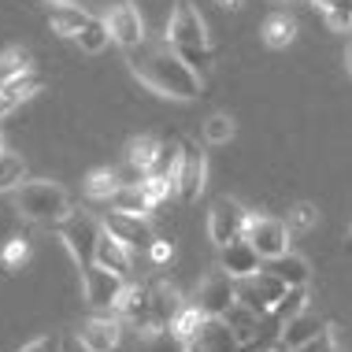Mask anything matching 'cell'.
Returning <instances> with one entry per match:
<instances>
[{
  "mask_svg": "<svg viewBox=\"0 0 352 352\" xmlns=\"http://www.w3.org/2000/svg\"><path fill=\"white\" fill-rule=\"evenodd\" d=\"M126 63L134 71V78L145 82L148 89H156L160 97H175V100L201 97V74L175 52V45L167 37H156V41L145 37L141 45L126 49Z\"/></svg>",
  "mask_w": 352,
  "mask_h": 352,
  "instance_id": "6da1fadb",
  "label": "cell"
},
{
  "mask_svg": "<svg viewBox=\"0 0 352 352\" xmlns=\"http://www.w3.org/2000/svg\"><path fill=\"white\" fill-rule=\"evenodd\" d=\"M182 308H186L182 293H178L170 282H164V278H152L145 285H126L119 304H116V311L126 322H134L138 334H152V330L170 327Z\"/></svg>",
  "mask_w": 352,
  "mask_h": 352,
  "instance_id": "7a4b0ae2",
  "label": "cell"
},
{
  "mask_svg": "<svg viewBox=\"0 0 352 352\" xmlns=\"http://www.w3.org/2000/svg\"><path fill=\"white\" fill-rule=\"evenodd\" d=\"M167 41L175 45V52L182 56L193 71H201L215 60L212 41H208V26H204V19L193 4L175 8V15H170V23H167Z\"/></svg>",
  "mask_w": 352,
  "mask_h": 352,
  "instance_id": "3957f363",
  "label": "cell"
},
{
  "mask_svg": "<svg viewBox=\"0 0 352 352\" xmlns=\"http://www.w3.org/2000/svg\"><path fill=\"white\" fill-rule=\"evenodd\" d=\"M15 208L23 212L30 223H41V226H56L60 219L71 215V201L56 182H23L15 189Z\"/></svg>",
  "mask_w": 352,
  "mask_h": 352,
  "instance_id": "277c9868",
  "label": "cell"
},
{
  "mask_svg": "<svg viewBox=\"0 0 352 352\" xmlns=\"http://www.w3.org/2000/svg\"><path fill=\"white\" fill-rule=\"evenodd\" d=\"M56 234H60V241L67 245V252L78 260V267L97 260V245H100V234H104V223H97L93 215L85 212H71L67 219H60V223L52 226Z\"/></svg>",
  "mask_w": 352,
  "mask_h": 352,
  "instance_id": "5b68a950",
  "label": "cell"
},
{
  "mask_svg": "<svg viewBox=\"0 0 352 352\" xmlns=\"http://www.w3.org/2000/svg\"><path fill=\"white\" fill-rule=\"evenodd\" d=\"M234 304H237V278H230L223 267L208 274L201 282V289H197V308H201L208 319H223Z\"/></svg>",
  "mask_w": 352,
  "mask_h": 352,
  "instance_id": "8992f818",
  "label": "cell"
},
{
  "mask_svg": "<svg viewBox=\"0 0 352 352\" xmlns=\"http://www.w3.org/2000/svg\"><path fill=\"white\" fill-rule=\"evenodd\" d=\"M122 289H126V278L116 271H104L100 263H85L82 267V293L93 308H116Z\"/></svg>",
  "mask_w": 352,
  "mask_h": 352,
  "instance_id": "52a82bcc",
  "label": "cell"
},
{
  "mask_svg": "<svg viewBox=\"0 0 352 352\" xmlns=\"http://www.w3.org/2000/svg\"><path fill=\"white\" fill-rule=\"evenodd\" d=\"M249 212H245L237 201H215L212 212H208V234H212V241L223 249V245L237 241V237H245V226H249Z\"/></svg>",
  "mask_w": 352,
  "mask_h": 352,
  "instance_id": "ba28073f",
  "label": "cell"
},
{
  "mask_svg": "<svg viewBox=\"0 0 352 352\" xmlns=\"http://www.w3.org/2000/svg\"><path fill=\"white\" fill-rule=\"evenodd\" d=\"M204 175H208V164H204V152L193 145V141H182V160H178V175H175V193L182 204H193L204 189Z\"/></svg>",
  "mask_w": 352,
  "mask_h": 352,
  "instance_id": "9c48e42d",
  "label": "cell"
},
{
  "mask_svg": "<svg viewBox=\"0 0 352 352\" xmlns=\"http://www.w3.org/2000/svg\"><path fill=\"white\" fill-rule=\"evenodd\" d=\"M245 237L256 245V252L263 256V260H274V256L289 252V226L282 223V219H271V215H256L249 219V226H245Z\"/></svg>",
  "mask_w": 352,
  "mask_h": 352,
  "instance_id": "30bf717a",
  "label": "cell"
},
{
  "mask_svg": "<svg viewBox=\"0 0 352 352\" xmlns=\"http://www.w3.org/2000/svg\"><path fill=\"white\" fill-rule=\"evenodd\" d=\"M104 23L111 30V41L122 45V49H134V45L145 41V23H141V12L130 0H116L104 15Z\"/></svg>",
  "mask_w": 352,
  "mask_h": 352,
  "instance_id": "8fae6325",
  "label": "cell"
},
{
  "mask_svg": "<svg viewBox=\"0 0 352 352\" xmlns=\"http://www.w3.org/2000/svg\"><path fill=\"white\" fill-rule=\"evenodd\" d=\"M104 230H108L111 237H119L122 245H130V249H148V245L156 241V234H152L145 215L119 212V208H111V212L104 215Z\"/></svg>",
  "mask_w": 352,
  "mask_h": 352,
  "instance_id": "7c38bea8",
  "label": "cell"
},
{
  "mask_svg": "<svg viewBox=\"0 0 352 352\" xmlns=\"http://www.w3.org/2000/svg\"><path fill=\"white\" fill-rule=\"evenodd\" d=\"M219 267L230 274V278L241 282V278H252V274L263 271V256L256 252V245L249 237H237V241L219 249Z\"/></svg>",
  "mask_w": 352,
  "mask_h": 352,
  "instance_id": "4fadbf2b",
  "label": "cell"
},
{
  "mask_svg": "<svg viewBox=\"0 0 352 352\" xmlns=\"http://www.w3.org/2000/svg\"><path fill=\"white\" fill-rule=\"evenodd\" d=\"M319 330H327V322L319 316H311V311H300L297 319H289L282 327V338H278V345H274V352H297L300 345H308Z\"/></svg>",
  "mask_w": 352,
  "mask_h": 352,
  "instance_id": "5bb4252c",
  "label": "cell"
},
{
  "mask_svg": "<svg viewBox=\"0 0 352 352\" xmlns=\"http://www.w3.org/2000/svg\"><path fill=\"white\" fill-rule=\"evenodd\" d=\"M78 341H82L85 352H116V345H119V322L116 319H100V316L89 319V322H82Z\"/></svg>",
  "mask_w": 352,
  "mask_h": 352,
  "instance_id": "9a60e30c",
  "label": "cell"
},
{
  "mask_svg": "<svg viewBox=\"0 0 352 352\" xmlns=\"http://www.w3.org/2000/svg\"><path fill=\"white\" fill-rule=\"evenodd\" d=\"M93 263H100L104 271H116V274L126 278L130 267H134V260H130V245H122L119 237H111L108 230H104L100 245H97V260H93Z\"/></svg>",
  "mask_w": 352,
  "mask_h": 352,
  "instance_id": "2e32d148",
  "label": "cell"
},
{
  "mask_svg": "<svg viewBox=\"0 0 352 352\" xmlns=\"http://www.w3.org/2000/svg\"><path fill=\"white\" fill-rule=\"evenodd\" d=\"M197 341H201L208 352H245L237 334L226 327V319H204L201 330H197Z\"/></svg>",
  "mask_w": 352,
  "mask_h": 352,
  "instance_id": "e0dca14e",
  "label": "cell"
},
{
  "mask_svg": "<svg viewBox=\"0 0 352 352\" xmlns=\"http://www.w3.org/2000/svg\"><path fill=\"white\" fill-rule=\"evenodd\" d=\"M263 271H271L274 278H282L285 285H308L311 278V267H308V260L297 252H282V256H274V260L263 263Z\"/></svg>",
  "mask_w": 352,
  "mask_h": 352,
  "instance_id": "ac0fdd59",
  "label": "cell"
},
{
  "mask_svg": "<svg viewBox=\"0 0 352 352\" xmlns=\"http://www.w3.org/2000/svg\"><path fill=\"white\" fill-rule=\"evenodd\" d=\"M85 23H89V12H82L78 4H52L49 12V26L60 37H78Z\"/></svg>",
  "mask_w": 352,
  "mask_h": 352,
  "instance_id": "d6986e66",
  "label": "cell"
},
{
  "mask_svg": "<svg viewBox=\"0 0 352 352\" xmlns=\"http://www.w3.org/2000/svg\"><path fill=\"white\" fill-rule=\"evenodd\" d=\"M226 327L237 334V341H241V349L245 345H252V338H256V327H260V316H256L252 308H245V304H234L230 311H226Z\"/></svg>",
  "mask_w": 352,
  "mask_h": 352,
  "instance_id": "ffe728a7",
  "label": "cell"
},
{
  "mask_svg": "<svg viewBox=\"0 0 352 352\" xmlns=\"http://www.w3.org/2000/svg\"><path fill=\"white\" fill-rule=\"evenodd\" d=\"M41 85H45V78H41V74H37V71L30 67V71L15 74V78H8L4 85H0V93H4V97L12 100V104H23V100H30L34 93L41 89Z\"/></svg>",
  "mask_w": 352,
  "mask_h": 352,
  "instance_id": "44dd1931",
  "label": "cell"
},
{
  "mask_svg": "<svg viewBox=\"0 0 352 352\" xmlns=\"http://www.w3.org/2000/svg\"><path fill=\"white\" fill-rule=\"evenodd\" d=\"M138 352H189V341L175 334L170 327H164V330H152V334H141Z\"/></svg>",
  "mask_w": 352,
  "mask_h": 352,
  "instance_id": "7402d4cb",
  "label": "cell"
},
{
  "mask_svg": "<svg viewBox=\"0 0 352 352\" xmlns=\"http://www.w3.org/2000/svg\"><path fill=\"white\" fill-rule=\"evenodd\" d=\"M111 208H119V212H134V215H145L152 212V201L145 197V186L141 182H130V186H119V193L108 201Z\"/></svg>",
  "mask_w": 352,
  "mask_h": 352,
  "instance_id": "603a6c76",
  "label": "cell"
},
{
  "mask_svg": "<svg viewBox=\"0 0 352 352\" xmlns=\"http://www.w3.org/2000/svg\"><path fill=\"white\" fill-rule=\"evenodd\" d=\"M156 152H160V141L156 138H134L126 145V167L141 170V175H148L152 164H156Z\"/></svg>",
  "mask_w": 352,
  "mask_h": 352,
  "instance_id": "cb8c5ba5",
  "label": "cell"
},
{
  "mask_svg": "<svg viewBox=\"0 0 352 352\" xmlns=\"http://www.w3.org/2000/svg\"><path fill=\"white\" fill-rule=\"evenodd\" d=\"M119 186H122L119 170L104 167V170H93V175H89V182H85V193H89L93 201H111V197L119 193Z\"/></svg>",
  "mask_w": 352,
  "mask_h": 352,
  "instance_id": "d4e9b609",
  "label": "cell"
},
{
  "mask_svg": "<svg viewBox=\"0 0 352 352\" xmlns=\"http://www.w3.org/2000/svg\"><path fill=\"white\" fill-rule=\"evenodd\" d=\"M271 311H274L282 322H289V319H297L300 311H308V285H289V289L282 293V300L274 304Z\"/></svg>",
  "mask_w": 352,
  "mask_h": 352,
  "instance_id": "484cf974",
  "label": "cell"
},
{
  "mask_svg": "<svg viewBox=\"0 0 352 352\" xmlns=\"http://www.w3.org/2000/svg\"><path fill=\"white\" fill-rule=\"evenodd\" d=\"M293 37H297V23H293L289 15H271L267 23H263V41H267L271 49H285Z\"/></svg>",
  "mask_w": 352,
  "mask_h": 352,
  "instance_id": "4316f807",
  "label": "cell"
},
{
  "mask_svg": "<svg viewBox=\"0 0 352 352\" xmlns=\"http://www.w3.org/2000/svg\"><path fill=\"white\" fill-rule=\"evenodd\" d=\"M26 182V164L23 156H15V152H4L0 148V193H8V189H19Z\"/></svg>",
  "mask_w": 352,
  "mask_h": 352,
  "instance_id": "83f0119b",
  "label": "cell"
},
{
  "mask_svg": "<svg viewBox=\"0 0 352 352\" xmlns=\"http://www.w3.org/2000/svg\"><path fill=\"white\" fill-rule=\"evenodd\" d=\"M74 41L82 45V52H104V45L111 41V30H108V23H104V19H93L89 15V23L82 26V34L74 37Z\"/></svg>",
  "mask_w": 352,
  "mask_h": 352,
  "instance_id": "f1b7e54d",
  "label": "cell"
},
{
  "mask_svg": "<svg viewBox=\"0 0 352 352\" xmlns=\"http://www.w3.org/2000/svg\"><path fill=\"white\" fill-rule=\"evenodd\" d=\"M327 26L338 34H352V0H319Z\"/></svg>",
  "mask_w": 352,
  "mask_h": 352,
  "instance_id": "f546056e",
  "label": "cell"
},
{
  "mask_svg": "<svg viewBox=\"0 0 352 352\" xmlns=\"http://www.w3.org/2000/svg\"><path fill=\"white\" fill-rule=\"evenodd\" d=\"M204 319H208V316H204L201 308H197V304H186V308L178 311V319L170 322V330H175V334H182V338L189 341V338H197V330H201Z\"/></svg>",
  "mask_w": 352,
  "mask_h": 352,
  "instance_id": "4dcf8cb0",
  "label": "cell"
},
{
  "mask_svg": "<svg viewBox=\"0 0 352 352\" xmlns=\"http://www.w3.org/2000/svg\"><path fill=\"white\" fill-rule=\"evenodd\" d=\"M30 71V56H26L23 49H4L0 52V85H4L8 78H15V74Z\"/></svg>",
  "mask_w": 352,
  "mask_h": 352,
  "instance_id": "1f68e13d",
  "label": "cell"
},
{
  "mask_svg": "<svg viewBox=\"0 0 352 352\" xmlns=\"http://www.w3.org/2000/svg\"><path fill=\"white\" fill-rule=\"evenodd\" d=\"M316 223H319L316 204H297V208L289 212V219H285V226H289V237H293V234H308Z\"/></svg>",
  "mask_w": 352,
  "mask_h": 352,
  "instance_id": "d6a6232c",
  "label": "cell"
},
{
  "mask_svg": "<svg viewBox=\"0 0 352 352\" xmlns=\"http://www.w3.org/2000/svg\"><path fill=\"white\" fill-rule=\"evenodd\" d=\"M204 138L212 141V145H226V141L234 138V119L230 116H212L204 122Z\"/></svg>",
  "mask_w": 352,
  "mask_h": 352,
  "instance_id": "836d02e7",
  "label": "cell"
},
{
  "mask_svg": "<svg viewBox=\"0 0 352 352\" xmlns=\"http://www.w3.org/2000/svg\"><path fill=\"white\" fill-rule=\"evenodd\" d=\"M0 260H4L8 267H23V263L30 260V245H26V237H12V241L4 245V252H0Z\"/></svg>",
  "mask_w": 352,
  "mask_h": 352,
  "instance_id": "e575fe53",
  "label": "cell"
},
{
  "mask_svg": "<svg viewBox=\"0 0 352 352\" xmlns=\"http://www.w3.org/2000/svg\"><path fill=\"white\" fill-rule=\"evenodd\" d=\"M297 352H338V338H334V330H319L316 338L308 341V345H300Z\"/></svg>",
  "mask_w": 352,
  "mask_h": 352,
  "instance_id": "d590c367",
  "label": "cell"
},
{
  "mask_svg": "<svg viewBox=\"0 0 352 352\" xmlns=\"http://www.w3.org/2000/svg\"><path fill=\"white\" fill-rule=\"evenodd\" d=\"M19 352H63V334H45V338L30 341V345H23Z\"/></svg>",
  "mask_w": 352,
  "mask_h": 352,
  "instance_id": "8d00e7d4",
  "label": "cell"
},
{
  "mask_svg": "<svg viewBox=\"0 0 352 352\" xmlns=\"http://www.w3.org/2000/svg\"><path fill=\"white\" fill-rule=\"evenodd\" d=\"M148 256H152V263H167L170 256H175V249H170V241H160L156 237V241L148 245Z\"/></svg>",
  "mask_w": 352,
  "mask_h": 352,
  "instance_id": "74e56055",
  "label": "cell"
},
{
  "mask_svg": "<svg viewBox=\"0 0 352 352\" xmlns=\"http://www.w3.org/2000/svg\"><path fill=\"white\" fill-rule=\"evenodd\" d=\"M189 352H208L204 345H201V341H197V338H189Z\"/></svg>",
  "mask_w": 352,
  "mask_h": 352,
  "instance_id": "f35d334b",
  "label": "cell"
},
{
  "mask_svg": "<svg viewBox=\"0 0 352 352\" xmlns=\"http://www.w3.org/2000/svg\"><path fill=\"white\" fill-rule=\"evenodd\" d=\"M345 63H349V71H352V37H349V49H345Z\"/></svg>",
  "mask_w": 352,
  "mask_h": 352,
  "instance_id": "ab89813d",
  "label": "cell"
},
{
  "mask_svg": "<svg viewBox=\"0 0 352 352\" xmlns=\"http://www.w3.org/2000/svg\"><path fill=\"white\" fill-rule=\"evenodd\" d=\"M49 4H74V0H49Z\"/></svg>",
  "mask_w": 352,
  "mask_h": 352,
  "instance_id": "60d3db41",
  "label": "cell"
},
{
  "mask_svg": "<svg viewBox=\"0 0 352 352\" xmlns=\"http://www.w3.org/2000/svg\"><path fill=\"white\" fill-rule=\"evenodd\" d=\"M223 4H230V8H234V4H237V0H223Z\"/></svg>",
  "mask_w": 352,
  "mask_h": 352,
  "instance_id": "b9f144b4",
  "label": "cell"
},
{
  "mask_svg": "<svg viewBox=\"0 0 352 352\" xmlns=\"http://www.w3.org/2000/svg\"><path fill=\"white\" fill-rule=\"evenodd\" d=\"M349 245H352V226H349Z\"/></svg>",
  "mask_w": 352,
  "mask_h": 352,
  "instance_id": "7bdbcfd3",
  "label": "cell"
},
{
  "mask_svg": "<svg viewBox=\"0 0 352 352\" xmlns=\"http://www.w3.org/2000/svg\"><path fill=\"white\" fill-rule=\"evenodd\" d=\"M0 148H4V138H0Z\"/></svg>",
  "mask_w": 352,
  "mask_h": 352,
  "instance_id": "ee69618b",
  "label": "cell"
},
{
  "mask_svg": "<svg viewBox=\"0 0 352 352\" xmlns=\"http://www.w3.org/2000/svg\"><path fill=\"white\" fill-rule=\"evenodd\" d=\"M316 4H319V0H316Z\"/></svg>",
  "mask_w": 352,
  "mask_h": 352,
  "instance_id": "f6af8a7d",
  "label": "cell"
}]
</instances>
